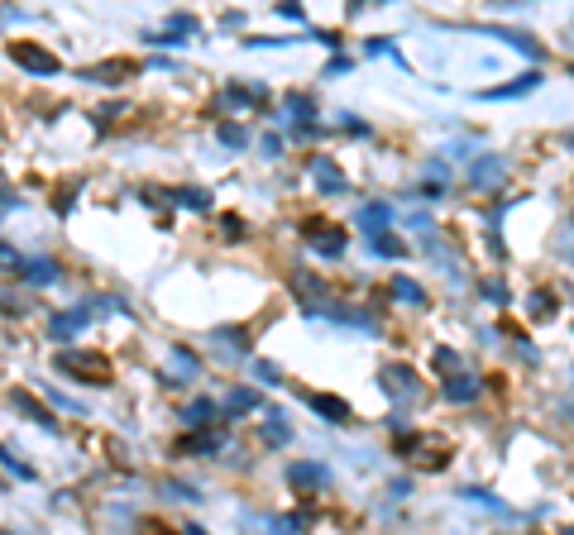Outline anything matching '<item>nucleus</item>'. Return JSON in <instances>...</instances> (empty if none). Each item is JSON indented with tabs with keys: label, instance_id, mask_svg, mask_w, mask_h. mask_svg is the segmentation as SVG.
<instances>
[{
	"label": "nucleus",
	"instance_id": "19",
	"mask_svg": "<svg viewBox=\"0 0 574 535\" xmlns=\"http://www.w3.org/2000/svg\"><path fill=\"white\" fill-rule=\"evenodd\" d=\"M541 82L536 72H527L522 82H508V86H493V91H484V101H508V96H522V91H531V86Z\"/></svg>",
	"mask_w": 574,
	"mask_h": 535
},
{
	"label": "nucleus",
	"instance_id": "7",
	"mask_svg": "<svg viewBox=\"0 0 574 535\" xmlns=\"http://www.w3.org/2000/svg\"><path fill=\"white\" fill-rule=\"evenodd\" d=\"M388 220H393V206H383V201L359 206V225H364V235H383V230H388Z\"/></svg>",
	"mask_w": 574,
	"mask_h": 535
},
{
	"label": "nucleus",
	"instance_id": "2",
	"mask_svg": "<svg viewBox=\"0 0 574 535\" xmlns=\"http://www.w3.org/2000/svg\"><path fill=\"white\" fill-rule=\"evenodd\" d=\"M10 63H20L24 72H34V77H58L63 63H58V53H48L44 43H10Z\"/></svg>",
	"mask_w": 574,
	"mask_h": 535
},
{
	"label": "nucleus",
	"instance_id": "1",
	"mask_svg": "<svg viewBox=\"0 0 574 535\" xmlns=\"http://www.w3.org/2000/svg\"><path fill=\"white\" fill-rule=\"evenodd\" d=\"M53 364H58V373H67V378H77L87 387H111V359L96 354V349H63Z\"/></svg>",
	"mask_w": 574,
	"mask_h": 535
},
{
	"label": "nucleus",
	"instance_id": "11",
	"mask_svg": "<svg viewBox=\"0 0 574 535\" xmlns=\"http://www.w3.org/2000/svg\"><path fill=\"white\" fill-rule=\"evenodd\" d=\"M91 311H96V306H77V311L58 316V321H53V340H72V335H77V330L91 321Z\"/></svg>",
	"mask_w": 574,
	"mask_h": 535
},
{
	"label": "nucleus",
	"instance_id": "26",
	"mask_svg": "<svg viewBox=\"0 0 574 535\" xmlns=\"http://www.w3.org/2000/svg\"><path fill=\"white\" fill-rule=\"evenodd\" d=\"M460 373V354H455V349H436V373Z\"/></svg>",
	"mask_w": 574,
	"mask_h": 535
},
{
	"label": "nucleus",
	"instance_id": "10",
	"mask_svg": "<svg viewBox=\"0 0 574 535\" xmlns=\"http://www.w3.org/2000/svg\"><path fill=\"white\" fill-rule=\"evenodd\" d=\"M311 177L321 182V192H345V172L335 168L331 158H311Z\"/></svg>",
	"mask_w": 574,
	"mask_h": 535
},
{
	"label": "nucleus",
	"instance_id": "21",
	"mask_svg": "<svg viewBox=\"0 0 574 535\" xmlns=\"http://www.w3.org/2000/svg\"><path fill=\"white\" fill-rule=\"evenodd\" d=\"M249 101H259V86H240V82L225 86V106H249Z\"/></svg>",
	"mask_w": 574,
	"mask_h": 535
},
{
	"label": "nucleus",
	"instance_id": "12",
	"mask_svg": "<svg viewBox=\"0 0 574 535\" xmlns=\"http://www.w3.org/2000/svg\"><path fill=\"white\" fill-rule=\"evenodd\" d=\"M307 402H311V407H316V411H321V416H326L331 426H345V421H350V407H345L340 397H321V392H311Z\"/></svg>",
	"mask_w": 574,
	"mask_h": 535
},
{
	"label": "nucleus",
	"instance_id": "15",
	"mask_svg": "<svg viewBox=\"0 0 574 535\" xmlns=\"http://www.w3.org/2000/svg\"><path fill=\"white\" fill-rule=\"evenodd\" d=\"M15 407H20L24 416H34V421H39V426H44V430H58V421L48 416V407H44V402H39V397H34V392H15Z\"/></svg>",
	"mask_w": 574,
	"mask_h": 535
},
{
	"label": "nucleus",
	"instance_id": "20",
	"mask_svg": "<svg viewBox=\"0 0 574 535\" xmlns=\"http://www.w3.org/2000/svg\"><path fill=\"white\" fill-rule=\"evenodd\" d=\"M216 450H221L216 435H187V440H177V454H216Z\"/></svg>",
	"mask_w": 574,
	"mask_h": 535
},
{
	"label": "nucleus",
	"instance_id": "25",
	"mask_svg": "<svg viewBox=\"0 0 574 535\" xmlns=\"http://www.w3.org/2000/svg\"><path fill=\"white\" fill-rule=\"evenodd\" d=\"M173 201L177 206H192V211H206V206H211V196L206 192H173Z\"/></svg>",
	"mask_w": 574,
	"mask_h": 535
},
{
	"label": "nucleus",
	"instance_id": "23",
	"mask_svg": "<svg viewBox=\"0 0 574 535\" xmlns=\"http://www.w3.org/2000/svg\"><path fill=\"white\" fill-rule=\"evenodd\" d=\"M292 287H297V292H302L307 301H321V297H326V292H321V282L311 278V273H297V278H292Z\"/></svg>",
	"mask_w": 574,
	"mask_h": 535
},
{
	"label": "nucleus",
	"instance_id": "3",
	"mask_svg": "<svg viewBox=\"0 0 574 535\" xmlns=\"http://www.w3.org/2000/svg\"><path fill=\"white\" fill-rule=\"evenodd\" d=\"M469 177H474V187H479V192H493V187H503L508 163H503V158H479V163L469 168Z\"/></svg>",
	"mask_w": 574,
	"mask_h": 535
},
{
	"label": "nucleus",
	"instance_id": "8",
	"mask_svg": "<svg viewBox=\"0 0 574 535\" xmlns=\"http://www.w3.org/2000/svg\"><path fill=\"white\" fill-rule=\"evenodd\" d=\"M479 34H493V39L512 43V48H517V53H527L531 63H536V58H541V53H546V48H541V43H536V39H527V34H522V29H479Z\"/></svg>",
	"mask_w": 574,
	"mask_h": 535
},
{
	"label": "nucleus",
	"instance_id": "30",
	"mask_svg": "<svg viewBox=\"0 0 574 535\" xmlns=\"http://www.w3.org/2000/svg\"><path fill=\"white\" fill-rule=\"evenodd\" d=\"M173 359H177V364H182V368H187V373H197V359H192L187 349H173Z\"/></svg>",
	"mask_w": 574,
	"mask_h": 535
},
{
	"label": "nucleus",
	"instance_id": "5",
	"mask_svg": "<svg viewBox=\"0 0 574 535\" xmlns=\"http://www.w3.org/2000/svg\"><path fill=\"white\" fill-rule=\"evenodd\" d=\"M287 483L292 488H326L331 469H321V464H287Z\"/></svg>",
	"mask_w": 574,
	"mask_h": 535
},
{
	"label": "nucleus",
	"instance_id": "4",
	"mask_svg": "<svg viewBox=\"0 0 574 535\" xmlns=\"http://www.w3.org/2000/svg\"><path fill=\"white\" fill-rule=\"evenodd\" d=\"M130 72H139V67H134L130 58H111V63H96V67H87L82 77H87V82H101V86H115V82H125Z\"/></svg>",
	"mask_w": 574,
	"mask_h": 535
},
{
	"label": "nucleus",
	"instance_id": "22",
	"mask_svg": "<svg viewBox=\"0 0 574 535\" xmlns=\"http://www.w3.org/2000/svg\"><path fill=\"white\" fill-rule=\"evenodd\" d=\"M393 292H398V297H407L412 306H426V292H421L412 278H393Z\"/></svg>",
	"mask_w": 574,
	"mask_h": 535
},
{
	"label": "nucleus",
	"instance_id": "16",
	"mask_svg": "<svg viewBox=\"0 0 574 535\" xmlns=\"http://www.w3.org/2000/svg\"><path fill=\"white\" fill-rule=\"evenodd\" d=\"M216 416H225V411L216 407V402H211V397H197V402H192V407L182 411V421H187V426H211V421H216Z\"/></svg>",
	"mask_w": 574,
	"mask_h": 535
},
{
	"label": "nucleus",
	"instance_id": "17",
	"mask_svg": "<svg viewBox=\"0 0 574 535\" xmlns=\"http://www.w3.org/2000/svg\"><path fill=\"white\" fill-rule=\"evenodd\" d=\"M441 392H445V402H469V397L479 392V378H469V373H455V378H450Z\"/></svg>",
	"mask_w": 574,
	"mask_h": 535
},
{
	"label": "nucleus",
	"instance_id": "14",
	"mask_svg": "<svg viewBox=\"0 0 574 535\" xmlns=\"http://www.w3.org/2000/svg\"><path fill=\"white\" fill-rule=\"evenodd\" d=\"M254 407H259V392H254V387H235V392L221 402V411L230 416V421H235V416H244V411H254Z\"/></svg>",
	"mask_w": 574,
	"mask_h": 535
},
{
	"label": "nucleus",
	"instance_id": "27",
	"mask_svg": "<svg viewBox=\"0 0 574 535\" xmlns=\"http://www.w3.org/2000/svg\"><path fill=\"white\" fill-rule=\"evenodd\" d=\"M369 244H374L378 254H393V258L402 254V244H398V239H388V235H369Z\"/></svg>",
	"mask_w": 574,
	"mask_h": 535
},
{
	"label": "nucleus",
	"instance_id": "6",
	"mask_svg": "<svg viewBox=\"0 0 574 535\" xmlns=\"http://www.w3.org/2000/svg\"><path fill=\"white\" fill-rule=\"evenodd\" d=\"M383 387H388L393 397L417 402V373H412V368H383Z\"/></svg>",
	"mask_w": 574,
	"mask_h": 535
},
{
	"label": "nucleus",
	"instance_id": "13",
	"mask_svg": "<svg viewBox=\"0 0 574 535\" xmlns=\"http://www.w3.org/2000/svg\"><path fill=\"white\" fill-rule=\"evenodd\" d=\"M307 239H311V249H316L321 258H340V254H345V235H340V230H326V235H321V230H307Z\"/></svg>",
	"mask_w": 574,
	"mask_h": 535
},
{
	"label": "nucleus",
	"instance_id": "29",
	"mask_svg": "<svg viewBox=\"0 0 574 535\" xmlns=\"http://www.w3.org/2000/svg\"><path fill=\"white\" fill-rule=\"evenodd\" d=\"M278 15H287V20H302V5H297V0H278Z\"/></svg>",
	"mask_w": 574,
	"mask_h": 535
},
{
	"label": "nucleus",
	"instance_id": "9",
	"mask_svg": "<svg viewBox=\"0 0 574 535\" xmlns=\"http://www.w3.org/2000/svg\"><path fill=\"white\" fill-rule=\"evenodd\" d=\"M20 278L34 282V287H44V282H58V263H53V258H24V263H20Z\"/></svg>",
	"mask_w": 574,
	"mask_h": 535
},
{
	"label": "nucleus",
	"instance_id": "28",
	"mask_svg": "<svg viewBox=\"0 0 574 535\" xmlns=\"http://www.w3.org/2000/svg\"><path fill=\"white\" fill-rule=\"evenodd\" d=\"M24 258L15 254V249H10V244H0V268H20Z\"/></svg>",
	"mask_w": 574,
	"mask_h": 535
},
{
	"label": "nucleus",
	"instance_id": "24",
	"mask_svg": "<svg viewBox=\"0 0 574 535\" xmlns=\"http://www.w3.org/2000/svg\"><path fill=\"white\" fill-rule=\"evenodd\" d=\"M216 134H221V144H225V149H244V144H249V134H244L240 125H221Z\"/></svg>",
	"mask_w": 574,
	"mask_h": 535
},
{
	"label": "nucleus",
	"instance_id": "18",
	"mask_svg": "<svg viewBox=\"0 0 574 535\" xmlns=\"http://www.w3.org/2000/svg\"><path fill=\"white\" fill-rule=\"evenodd\" d=\"M287 440H292V430H287V416H283V411H268V421H264V445H273V450H278V445H287Z\"/></svg>",
	"mask_w": 574,
	"mask_h": 535
}]
</instances>
